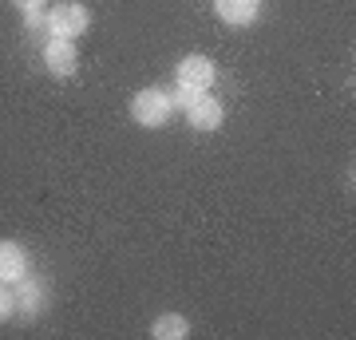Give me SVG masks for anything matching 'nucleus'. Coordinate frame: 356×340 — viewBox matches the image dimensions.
Instances as JSON below:
<instances>
[{"label": "nucleus", "mask_w": 356, "mask_h": 340, "mask_svg": "<svg viewBox=\"0 0 356 340\" xmlns=\"http://www.w3.org/2000/svg\"><path fill=\"white\" fill-rule=\"evenodd\" d=\"M222 115H226L222 103H218L214 95H202V91L186 103V119H191L194 131H218V127H222Z\"/></svg>", "instance_id": "obj_5"}, {"label": "nucleus", "mask_w": 356, "mask_h": 340, "mask_svg": "<svg viewBox=\"0 0 356 340\" xmlns=\"http://www.w3.org/2000/svg\"><path fill=\"white\" fill-rule=\"evenodd\" d=\"M151 337L154 340H182V337H191V321L178 313H163L151 325Z\"/></svg>", "instance_id": "obj_8"}, {"label": "nucleus", "mask_w": 356, "mask_h": 340, "mask_svg": "<svg viewBox=\"0 0 356 340\" xmlns=\"http://www.w3.org/2000/svg\"><path fill=\"white\" fill-rule=\"evenodd\" d=\"M28 277V253L20 241H0V285H16Z\"/></svg>", "instance_id": "obj_6"}, {"label": "nucleus", "mask_w": 356, "mask_h": 340, "mask_svg": "<svg viewBox=\"0 0 356 340\" xmlns=\"http://www.w3.org/2000/svg\"><path fill=\"white\" fill-rule=\"evenodd\" d=\"M20 13H32V8H44V0H13Z\"/></svg>", "instance_id": "obj_12"}, {"label": "nucleus", "mask_w": 356, "mask_h": 340, "mask_svg": "<svg viewBox=\"0 0 356 340\" xmlns=\"http://www.w3.org/2000/svg\"><path fill=\"white\" fill-rule=\"evenodd\" d=\"M214 13L226 20V24L242 28V24H254L257 13H261V0H214Z\"/></svg>", "instance_id": "obj_7"}, {"label": "nucleus", "mask_w": 356, "mask_h": 340, "mask_svg": "<svg viewBox=\"0 0 356 340\" xmlns=\"http://www.w3.org/2000/svg\"><path fill=\"white\" fill-rule=\"evenodd\" d=\"M170 111H175V103H170V95L163 88H147L131 99V119L139 127H163L170 119Z\"/></svg>", "instance_id": "obj_1"}, {"label": "nucleus", "mask_w": 356, "mask_h": 340, "mask_svg": "<svg viewBox=\"0 0 356 340\" xmlns=\"http://www.w3.org/2000/svg\"><path fill=\"white\" fill-rule=\"evenodd\" d=\"M16 285H20V289L13 293L16 297V309H20V313L24 316H36L40 313V305H44V297H40V289H36V281H16Z\"/></svg>", "instance_id": "obj_9"}, {"label": "nucleus", "mask_w": 356, "mask_h": 340, "mask_svg": "<svg viewBox=\"0 0 356 340\" xmlns=\"http://www.w3.org/2000/svg\"><path fill=\"white\" fill-rule=\"evenodd\" d=\"M178 88H186V91H206L210 83H214L218 76V67L210 56H186V60L178 63Z\"/></svg>", "instance_id": "obj_3"}, {"label": "nucleus", "mask_w": 356, "mask_h": 340, "mask_svg": "<svg viewBox=\"0 0 356 340\" xmlns=\"http://www.w3.org/2000/svg\"><path fill=\"white\" fill-rule=\"evenodd\" d=\"M44 20H48V13H44V8L24 13V28H28V32H44Z\"/></svg>", "instance_id": "obj_11"}, {"label": "nucleus", "mask_w": 356, "mask_h": 340, "mask_svg": "<svg viewBox=\"0 0 356 340\" xmlns=\"http://www.w3.org/2000/svg\"><path fill=\"white\" fill-rule=\"evenodd\" d=\"M44 63H48L51 76H72L79 67V51H76V40L67 36H51L44 44Z\"/></svg>", "instance_id": "obj_4"}, {"label": "nucleus", "mask_w": 356, "mask_h": 340, "mask_svg": "<svg viewBox=\"0 0 356 340\" xmlns=\"http://www.w3.org/2000/svg\"><path fill=\"white\" fill-rule=\"evenodd\" d=\"M13 313H16V297L8 285H0V321H8Z\"/></svg>", "instance_id": "obj_10"}, {"label": "nucleus", "mask_w": 356, "mask_h": 340, "mask_svg": "<svg viewBox=\"0 0 356 340\" xmlns=\"http://www.w3.org/2000/svg\"><path fill=\"white\" fill-rule=\"evenodd\" d=\"M91 13L83 4H60V8H48V20H44V32L48 36H67L76 40L79 32H88Z\"/></svg>", "instance_id": "obj_2"}]
</instances>
